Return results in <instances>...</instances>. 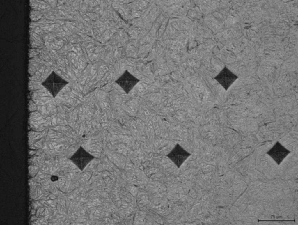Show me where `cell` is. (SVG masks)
I'll return each mask as SVG.
<instances>
[{
	"label": "cell",
	"mask_w": 298,
	"mask_h": 225,
	"mask_svg": "<svg viewBox=\"0 0 298 225\" xmlns=\"http://www.w3.org/2000/svg\"><path fill=\"white\" fill-rule=\"evenodd\" d=\"M51 178L52 180L54 181L57 180L58 179V178L55 176H52Z\"/></svg>",
	"instance_id": "obj_7"
},
{
	"label": "cell",
	"mask_w": 298,
	"mask_h": 225,
	"mask_svg": "<svg viewBox=\"0 0 298 225\" xmlns=\"http://www.w3.org/2000/svg\"><path fill=\"white\" fill-rule=\"evenodd\" d=\"M291 152L290 150L277 141L266 153L279 165Z\"/></svg>",
	"instance_id": "obj_5"
},
{
	"label": "cell",
	"mask_w": 298,
	"mask_h": 225,
	"mask_svg": "<svg viewBox=\"0 0 298 225\" xmlns=\"http://www.w3.org/2000/svg\"><path fill=\"white\" fill-rule=\"evenodd\" d=\"M95 158L94 156L80 146L69 159L82 171Z\"/></svg>",
	"instance_id": "obj_2"
},
{
	"label": "cell",
	"mask_w": 298,
	"mask_h": 225,
	"mask_svg": "<svg viewBox=\"0 0 298 225\" xmlns=\"http://www.w3.org/2000/svg\"><path fill=\"white\" fill-rule=\"evenodd\" d=\"M191 155L181 145L177 144L166 156L179 168Z\"/></svg>",
	"instance_id": "obj_6"
},
{
	"label": "cell",
	"mask_w": 298,
	"mask_h": 225,
	"mask_svg": "<svg viewBox=\"0 0 298 225\" xmlns=\"http://www.w3.org/2000/svg\"><path fill=\"white\" fill-rule=\"evenodd\" d=\"M68 83L67 81L52 72L42 84L54 97Z\"/></svg>",
	"instance_id": "obj_1"
},
{
	"label": "cell",
	"mask_w": 298,
	"mask_h": 225,
	"mask_svg": "<svg viewBox=\"0 0 298 225\" xmlns=\"http://www.w3.org/2000/svg\"><path fill=\"white\" fill-rule=\"evenodd\" d=\"M139 81V79L126 70L115 82L126 93L128 94Z\"/></svg>",
	"instance_id": "obj_4"
},
{
	"label": "cell",
	"mask_w": 298,
	"mask_h": 225,
	"mask_svg": "<svg viewBox=\"0 0 298 225\" xmlns=\"http://www.w3.org/2000/svg\"><path fill=\"white\" fill-rule=\"evenodd\" d=\"M238 78L236 75L227 67H224L214 79L227 91Z\"/></svg>",
	"instance_id": "obj_3"
}]
</instances>
